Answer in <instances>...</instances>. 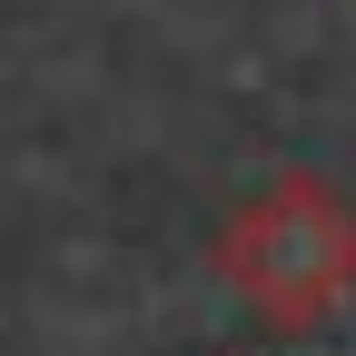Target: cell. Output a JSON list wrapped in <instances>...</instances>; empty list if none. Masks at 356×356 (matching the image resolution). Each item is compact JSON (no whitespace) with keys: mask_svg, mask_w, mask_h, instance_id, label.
<instances>
[{"mask_svg":"<svg viewBox=\"0 0 356 356\" xmlns=\"http://www.w3.org/2000/svg\"><path fill=\"white\" fill-rule=\"evenodd\" d=\"M218 277L267 327H317L356 297V198L337 178H277L218 228Z\"/></svg>","mask_w":356,"mask_h":356,"instance_id":"6da1fadb","label":"cell"}]
</instances>
